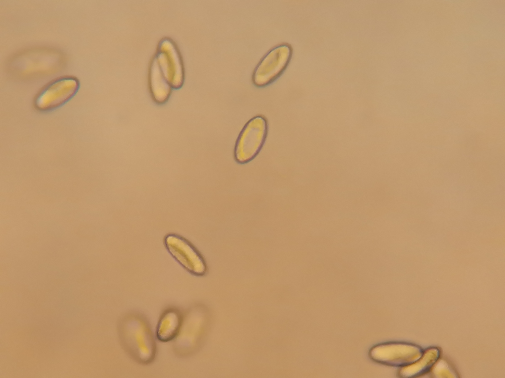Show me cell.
<instances>
[{"label":"cell","mask_w":505,"mask_h":378,"mask_svg":"<svg viewBox=\"0 0 505 378\" xmlns=\"http://www.w3.org/2000/svg\"><path fill=\"white\" fill-rule=\"evenodd\" d=\"M121 341L128 353L140 363L151 362L156 354L154 338L147 321L141 315L131 314L120 323Z\"/></svg>","instance_id":"obj_1"},{"label":"cell","mask_w":505,"mask_h":378,"mask_svg":"<svg viewBox=\"0 0 505 378\" xmlns=\"http://www.w3.org/2000/svg\"><path fill=\"white\" fill-rule=\"evenodd\" d=\"M265 117L257 115L250 119L240 132L234 146V158L239 164L253 160L261 150L268 133Z\"/></svg>","instance_id":"obj_2"},{"label":"cell","mask_w":505,"mask_h":378,"mask_svg":"<svg viewBox=\"0 0 505 378\" xmlns=\"http://www.w3.org/2000/svg\"><path fill=\"white\" fill-rule=\"evenodd\" d=\"M79 81L72 76L57 78L47 84L37 94L34 101L40 111L56 109L70 100L77 92Z\"/></svg>","instance_id":"obj_3"},{"label":"cell","mask_w":505,"mask_h":378,"mask_svg":"<svg viewBox=\"0 0 505 378\" xmlns=\"http://www.w3.org/2000/svg\"><path fill=\"white\" fill-rule=\"evenodd\" d=\"M424 350L415 344L402 342L388 343L377 345L369 352L371 358L378 363L403 367L419 359Z\"/></svg>","instance_id":"obj_4"},{"label":"cell","mask_w":505,"mask_h":378,"mask_svg":"<svg viewBox=\"0 0 505 378\" xmlns=\"http://www.w3.org/2000/svg\"><path fill=\"white\" fill-rule=\"evenodd\" d=\"M291 53V48L287 44L277 46L269 51L254 71V84L263 87L277 78L287 65Z\"/></svg>","instance_id":"obj_5"},{"label":"cell","mask_w":505,"mask_h":378,"mask_svg":"<svg viewBox=\"0 0 505 378\" xmlns=\"http://www.w3.org/2000/svg\"><path fill=\"white\" fill-rule=\"evenodd\" d=\"M164 243L169 253L188 272L196 276L205 272L206 266L202 258L184 238L170 234L165 237Z\"/></svg>","instance_id":"obj_6"},{"label":"cell","mask_w":505,"mask_h":378,"mask_svg":"<svg viewBox=\"0 0 505 378\" xmlns=\"http://www.w3.org/2000/svg\"><path fill=\"white\" fill-rule=\"evenodd\" d=\"M156 60L164 76L174 87H179L183 81V69L179 53L175 45L168 40L159 47Z\"/></svg>","instance_id":"obj_7"},{"label":"cell","mask_w":505,"mask_h":378,"mask_svg":"<svg viewBox=\"0 0 505 378\" xmlns=\"http://www.w3.org/2000/svg\"><path fill=\"white\" fill-rule=\"evenodd\" d=\"M441 350L432 346L424 350L421 357L414 363L401 367L398 375L401 378H417L430 372L433 366L440 357Z\"/></svg>","instance_id":"obj_8"},{"label":"cell","mask_w":505,"mask_h":378,"mask_svg":"<svg viewBox=\"0 0 505 378\" xmlns=\"http://www.w3.org/2000/svg\"><path fill=\"white\" fill-rule=\"evenodd\" d=\"M182 318L180 313L175 309L165 311L160 316L157 325V339L162 342L174 340L180 331Z\"/></svg>","instance_id":"obj_9"},{"label":"cell","mask_w":505,"mask_h":378,"mask_svg":"<svg viewBox=\"0 0 505 378\" xmlns=\"http://www.w3.org/2000/svg\"><path fill=\"white\" fill-rule=\"evenodd\" d=\"M150 83L151 93L155 100L158 102L165 101L170 92V84L162 72L156 59L151 64Z\"/></svg>","instance_id":"obj_10"},{"label":"cell","mask_w":505,"mask_h":378,"mask_svg":"<svg viewBox=\"0 0 505 378\" xmlns=\"http://www.w3.org/2000/svg\"><path fill=\"white\" fill-rule=\"evenodd\" d=\"M430 372L433 377L437 378L458 377L457 373L450 364L440 358L434 363Z\"/></svg>","instance_id":"obj_11"},{"label":"cell","mask_w":505,"mask_h":378,"mask_svg":"<svg viewBox=\"0 0 505 378\" xmlns=\"http://www.w3.org/2000/svg\"><path fill=\"white\" fill-rule=\"evenodd\" d=\"M386 212V209L381 208L368 210L367 213L368 215L372 217H378L383 215Z\"/></svg>","instance_id":"obj_12"},{"label":"cell","mask_w":505,"mask_h":378,"mask_svg":"<svg viewBox=\"0 0 505 378\" xmlns=\"http://www.w3.org/2000/svg\"><path fill=\"white\" fill-rule=\"evenodd\" d=\"M353 222V220L350 219L344 218L331 222L332 223L331 224L333 226L338 225H348L352 223Z\"/></svg>","instance_id":"obj_13"},{"label":"cell","mask_w":505,"mask_h":378,"mask_svg":"<svg viewBox=\"0 0 505 378\" xmlns=\"http://www.w3.org/2000/svg\"><path fill=\"white\" fill-rule=\"evenodd\" d=\"M354 238L352 237H346L342 239V242L344 243H350L354 241Z\"/></svg>","instance_id":"obj_14"}]
</instances>
